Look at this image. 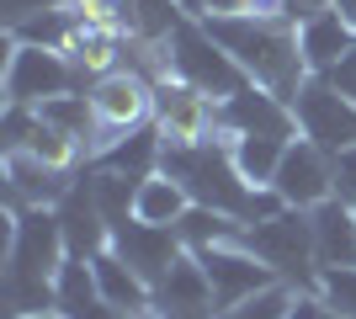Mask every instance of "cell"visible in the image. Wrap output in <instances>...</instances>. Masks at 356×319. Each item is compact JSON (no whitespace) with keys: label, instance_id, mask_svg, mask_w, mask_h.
Returning a JSON list of instances; mask_svg holds the SVG:
<instances>
[{"label":"cell","instance_id":"obj_24","mask_svg":"<svg viewBox=\"0 0 356 319\" xmlns=\"http://www.w3.org/2000/svg\"><path fill=\"white\" fill-rule=\"evenodd\" d=\"M186 22L181 0H134V38L138 43H170V32Z\"/></svg>","mask_w":356,"mask_h":319},{"label":"cell","instance_id":"obj_12","mask_svg":"<svg viewBox=\"0 0 356 319\" xmlns=\"http://www.w3.org/2000/svg\"><path fill=\"white\" fill-rule=\"evenodd\" d=\"M149 309L160 319H218V304H213V282L202 272V261L192 250H181L176 266L154 282V298Z\"/></svg>","mask_w":356,"mask_h":319},{"label":"cell","instance_id":"obj_15","mask_svg":"<svg viewBox=\"0 0 356 319\" xmlns=\"http://www.w3.org/2000/svg\"><path fill=\"white\" fill-rule=\"evenodd\" d=\"M54 213H59V229H64V245H70V256H86V261H90L96 250H106V245H112V224H106L102 202H96L90 170L70 181V192L54 202Z\"/></svg>","mask_w":356,"mask_h":319},{"label":"cell","instance_id":"obj_35","mask_svg":"<svg viewBox=\"0 0 356 319\" xmlns=\"http://www.w3.org/2000/svg\"><path fill=\"white\" fill-rule=\"evenodd\" d=\"M11 319H70V314H59V309H38V314H11Z\"/></svg>","mask_w":356,"mask_h":319},{"label":"cell","instance_id":"obj_21","mask_svg":"<svg viewBox=\"0 0 356 319\" xmlns=\"http://www.w3.org/2000/svg\"><path fill=\"white\" fill-rule=\"evenodd\" d=\"M287 144H293L287 133H239V138H229L234 165L245 170V181H250V186H271V176H277V165H282Z\"/></svg>","mask_w":356,"mask_h":319},{"label":"cell","instance_id":"obj_25","mask_svg":"<svg viewBox=\"0 0 356 319\" xmlns=\"http://www.w3.org/2000/svg\"><path fill=\"white\" fill-rule=\"evenodd\" d=\"M293 298H298V288H293V282H277V288L255 293V298H245V304L223 309L218 319H287V309H293Z\"/></svg>","mask_w":356,"mask_h":319},{"label":"cell","instance_id":"obj_16","mask_svg":"<svg viewBox=\"0 0 356 319\" xmlns=\"http://www.w3.org/2000/svg\"><path fill=\"white\" fill-rule=\"evenodd\" d=\"M70 170L48 165V160H38L32 149H6V202H11V213L22 208H54V202L70 192Z\"/></svg>","mask_w":356,"mask_h":319},{"label":"cell","instance_id":"obj_36","mask_svg":"<svg viewBox=\"0 0 356 319\" xmlns=\"http://www.w3.org/2000/svg\"><path fill=\"white\" fill-rule=\"evenodd\" d=\"M335 11H341L346 22H351V27H356V0H335Z\"/></svg>","mask_w":356,"mask_h":319},{"label":"cell","instance_id":"obj_9","mask_svg":"<svg viewBox=\"0 0 356 319\" xmlns=\"http://www.w3.org/2000/svg\"><path fill=\"white\" fill-rule=\"evenodd\" d=\"M192 256L202 261V272H208V282H213V304H218V314L282 282V277L271 272V266H266L261 256H255V250H250L245 240L213 245V250H192Z\"/></svg>","mask_w":356,"mask_h":319},{"label":"cell","instance_id":"obj_28","mask_svg":"<svg viewBox=\"0 0 356 319\" xmlns=\"http://www.w3.org/2000/svg\"><path fill=\"white\" fill-rule=\"evenodd\" d=\"M54 6H64V0H0V22H6V32H11V27H22L27 16L54 11Z\"/></svg>","mask_w":356,"mask_h":319},{"label":"cell","instance_id":"obj_14","mask_svg":"<svg viewBox=\"0 0 356 319\" xmlns=\"http://www.w3.org/2000/svg\"><path fill=\"white\" fill-rule=\"evenodd\" d=\"M112 250H118V256L128 261L138 277H144L149 288H154V282L176 266V256L186 250V245H181V234H176L170 224H144V218H128V224L112 229Z\"/></svg>","mask_w":356,"mask_h":319},{"label":"cell","instance_id":"obj_31","mask_svg":"<svg viewBox=\"0 0 356 319\" xmlns=\"http://www.w3.org/2000/svg\"><path fill=\"white\" fill-rule=\"evenodd\" d=\"M64 314V309H59ZM70 319H134L128 309H118V304H106V298H90V304H80V309H70Z\"/></svg>","mask_w":356,"mask_h":319},{"label":"cell","instance_id":"obj_13","mask_svg":"<svg viewBox=\"0 0 356 319\" xmlns=\"http://www.w3.org/2000/svg\"><path fill=\"white\" fill-rule=\"evenodd\" d=\"M218 133L223 138H239V133H287L298 138V117H293V101L271 96L266 85H245L234 91L229 101H218Z\"/></svg>","mask_w":356,"mask_h":319},{"label":"cell","instance_id":"obj_23","mask_svg":"<svg viewBox=\"0 0 356 319\" xmlns=\"http://www.w3.org/2000/svg\"><path fill=\"white\" fill-rule=\"evenodd\" d=\"M6 38L70 54V43L80 38V11H74V0H64V6H54V11H38V16H27V22H22V27H11Z\"/></svg>","mask_w":356,"mask_h":319},{"label":"cell","instance_id":"obj_29","mask_svg":"<svg viewBox=\"0 0 356 319\" xmlns=\"http://www.w3.org/2000/svg\"><path fill=\"white\" fill-rule=\"evenodd\" d=\"M335 197L356 208V144L335 154Z\"/></svg>","mask_w":356,"mask_h":319},{"label":"cell","instance_id":"obj_17","mask_svg":"<svg viewBox=\"0 0 356 319\" xmlns=\"http://www.w3.org/2000/svg\"><path fill=\"white\" fill-rule=\"evenodd\" d=\"M298 48H303L309 75H330V69L356 48V27L335 11V6H330V11H314V16L298 22Z\"/></svg>","mask_w":356,"mask_h":319},{"label":"cell","instance_id":"obj_11","mask_svg":"<svg viewBox=\"0 0 356 319\" xmlns=\"http://www.w3.org/2000/svg\"><path fill=\"white\" fill-rule=\"evenodd\" d=\"M271 186L282 192L287 208H319L325 197H335V154H325L319 144H309V138L298 133L293 144H287Z\"/></svg>","mask_w":356,"mask_h":319},{"label":"cell","instance_id":"obj_19","mask_svg":"<svg viewBox=\"0 0 356 319\" xmlns=\"http://www.w3.org/2000/svg\"><path fill=\"white\" fill-rule=\"evenodd\" d=\"M90 272H96V288H102V298L106 304H118V309H128V314H144L149 309V298H154V288H149L144 277L128 266V261L106 245V250H96L90 256Z\"/></svg>","mask_w":356,"mask_h":319},{"label":"cell","instance_id":"obj_2","mask_svg":"<svg viewBox=\"0 0 356 319\" xmlns=\"http://www.w3.org/2000/svg\"><path fill=\"white\" fill-rule=\"evenodd\" d=\"M202 22L239 59V69L255 85H266L271 96L293 101L298 85L309 80V64L298 48V22H287V16H202Z\"/></svg>","mask_w":356,"mask_h":319},{"label":"cell","instance_id":"obj_22","mask_svg":"<svg viewBox=\"0 0 356 319\" xmlns=\"http://www.w3.org/2000/svg\"><path fill=\"white\" fill-rule=\"evenodd\" d=\"M181 245L186 250H213V245H229L245 234V218H234V213H218V208H202V202H192V208L181 213L176 224Z\"/></svg>","mask_w":356,"mask_h":319},{"label":"cell","instance_id":"obj_1","mask_svg":"<svg viewBox=\"0 0 356 319\" xmlns=\"http://www.w3.org/2000/svg\"><path fill=\"white\" fill-rule=\"evenodd\" d=\"M64 261H70V245H64L59 213L54 208L11 213V234H6V304H11V314L54 309Z\"/></svg>","mask_w":356,"mask_h":319},{"label":"cell","instance_id":"obj_10","mask_svg":"<svg viewBox=\"0 0 356 319\" xmlns=\"http://www.w3.org/2000/svg\"><path fill=\"white\" fill-rule=\"evenodd\" d=\"M154 122H160L165 144H197V138L218 133V101L202 96L197 85L165 75L154 80Z\"/></svg>","mask_w":356,"mask_h":319},{"label":"cell","instance_id":"obj_37","mask_svg":"<svg viewBox=\"0 0 356 319\" xmlns=\"http://www.w3.org/2000/svg\"><path fill=\"white\" fill-rule=\"evenodd\" d=\"M134 319H160V314H154V309H144V314H134Z\"/></svg>","mask_w":356,"mask_h":319},{"label":"cell","instance_id":"obj_3","mask_svg":"<svg viewBox=\"0 0 356 319\" xmlns=\"http://www.w3.org/2000/svg\"><path fill=\"white\" fill-rule=\"evenodd\" d=\"M160 170H170V176L192 192V202L234 213V218H245V202H250V192H255V186L245 181V170L234 165V149H229L223 133L197 138V144H165Z\"/></svg>","mask_w":356,"mask_h":319},{"label":"cell","instance_id":"obj_7","mask_svg":"<svg viewBox=\"0 0 356 319\" xmlns=\"http://www.w3.org/2000/svg\"><path fill=\"white\" fill-rule=\"evenodd\" d=\"M64 91H86V69H80L70 54L6 38V101L43 106V101H54V96H64Z\"/></svg>","mask_w":356,"mask_h":319},{"label":"cell","instance_id":"obj_6","mask_svg":"<svg viewBox=\"0 0 356 319\" xmlns=\"http://www.w3.org/2000/svg\"><path fill=\"white\" fill-rule=\"evenodd\" d=\"M90 117H96V138H90V160L102 149H112L118 138H128L134 128L154 122V80L144 69H106L90 80Z\"/></svg>","mask_w":356,"mask_h":319},{"label":"cell","instance_id":"obj_26","mask_svg":"<svg viewBox=\"0 0 356 319\" xmlns=\"http://www.w3.org/2000/svg\"><path fill=\"white\" fill-rule=\"evenodd\" d=\"M314 293H319L330 309H341L346 319H356V261H351V266H319Z\"/></svg>","mask_w":356,"mask_h":319},{"label":"cell","instance_id":"obj_4","mask_svg":"<svg viewBox=\"0 0 356 319\" xmlns=\"http://www.w3.org/2000/svg\"><path fill=\"white\" fill-rule=\"evenodd\" d=\"M165 54H170V75L186 80V85H197V91L213 96V101H229L234 91H245V85H250V75L239 69V59L208 32V22H202V16H186V22L170 32Z\"/></svg>","mask_w":356,"mask_h":319},{"label":"cell","instance_id":"obj_33","mask_svg":"<svg viewBox=\"0 0 356 319\" xmlns=\"http://www.w3.org/2000/svg\"><path fill=\"white\" fill-rule=\"evenodd\" d=\"M335 0H287V22H303V16H314V11H330Z\"/></svg>","mask_w":356,"mask_h":319},{"label":"cell","instance_id":"obj_32","mask_svg":"<svg viewBox=\"0 0 356 319\" xmlns=\"http://www.w3.org/2000/svg\"><path fill=\"white\" fill-rule=\"evenodd\" d=\"M330 80H335V85H341V91H346V96L356 101V48L346 54L341 64H335V69H330Z\"/></svg>","mask_w":356,"mask_h":319},{"label":"cell","instance_id":"obj_20","mask_svg":"<svg viewBox=\"0 0 356 319\" xmlns=\"http://www.w3.org/2000/svg\"><path fill=\"white\" fill-rule=\"evenodd\" d=\"M192 208V192L170 176V170H154V176H144L138 181V197H134V218H144V224H181V213Z\"/></svg>","mask_w":356,"mask_h":319},{"label":"cell","instance_id":"obj_5","mask_svg":"<svg viewBox=\"0 0 356 319\" xmlns=\"http://www.w3.org/2000/svg\"><path fill=\"white\" fill-rule=\"evenodd\" d=\"M239 240L250 245L282 282H293L298 293H314V282H319V250H314L309 208H282L271 218H261V224H245Z\"/></svg>","mask_w":356,"mask_h":319},{"label":"cell","instance_id":"obj_34","mask_svg":"<svg viewBox=\"0 0 356 319\" xmlns=\"http://www.w3.org/2000/svg\"><path fill=\"white\" fill-rule=\"evenodd\" d=\"M181 11L186 16H208V0H181Z\"/></svg>","mask_w":356,"mask_h":319},{"label":"cell","instance_id":"obj_27","mask_svg":"<svg viewBox=\"0 0 356 319\" xmlns=\"http://www.w3.org/2000/svg\"><path fill=\"white\" fill-rule=\"evenodd\" d=\"M208 16H287V0H208Z\"/></svg>","mask_w":356,"mask_h":319},{"label":"cell","instance_id":"obj_8","mask_svg":"<svg viewBox=\"0 0 356 319\" xmlns=\"http://www.w3.org/2000/svg\"><path fill=\"white\" fill-rule=\"evenodd\" d=\"M293 117H298V133L309 144H319L325 154H341L356 144V101L330 75H309L298 85Z\"/></svg>","mask_w":356,"mask_h":319},{"label":"cell","instance_id":"obj_30","mask_svg":"<svg viewBox=\"0 0 356 319\" xmlns=\"http://www.w3.org/2000/svg\"><path fill=\"white\" fill-rule=\"evenodd\" d=\"M287 319H346V314H341V309H330L319 293H298L293 309H287Z\"/></svg>","mask_w":356,"mask_h":319},{"label":"cell","instance_id":"obj_18","mask_svg":"<svg viewBox=\"0 0 356 319\" xmlns=\"http://www.w3.org/2000/svg\"><path fill=\"white\" fill-rule=\"evenodd\" d=\"M314 224V250H319V266H351L356 261V208L341 197H325L319 208H309Z\"/></svg>","mask_w":356,"mask_h":319}]
</instances>
